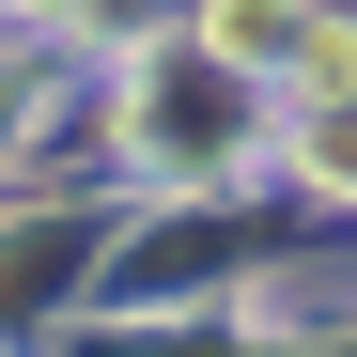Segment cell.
Segmentation results:
<instances>
[{
    "label": "cell",
    "mask_w": 357,
    "mask_h": 357,
    "mask_svg": "<svg viewBox=\"0 0 357 357\" xmlns=\"http://www.w3.org/2000/svg\"><path fill=\"white\" fill-rule=\"evenodd\" d=\"M295 171L357 202V63H342V78H311V109H295Z\"/></svg>",
    "instance_id": "3"
},
{
    "label": "cell",
    "mask_w": 357,
    "mask_h": 357,
    "mask_svg": "<svg viewBox=\"0 0 357 357\" xmlns=\"http://www.w3.org/2000/svg\"><path fill=\"white\" fill-rule=\"evenodd\" d=\"M125 140L155 171H218L233 155V63L218 47H155V63L125 78Z\"/></svg>",
    "instance_id": "1"
},
{
    "label": "cell",
    "mask_w": 357,
    "mask_h": 357,
    "mask_svg": "<svg viewBox=\"0 0 357 357\" xmlns=\"http://www.w3.org/2000/svg\"><path fill=\"white\" fill-rule=\"evenodd\" d=\"M202 47H218L233 78H342V63H357V31L326 16V0H218Z\"/></svg>",
    "instance_id": "2"
},
{
    "label": "cell",
    "mask_w": 357,
    "mask_h": 357,
    "mask_svg": "<svg viewBox=\"0 0 357 357\" xmlns=\"http://www.w3.org/2000/svg\"><path fill=\"white\" fill-rule=\"evenodd\" d=\"M31 109H47V63H0V155L31 140Z\"/></svg>",
    "instance_id": "4"
}]
</instances>
